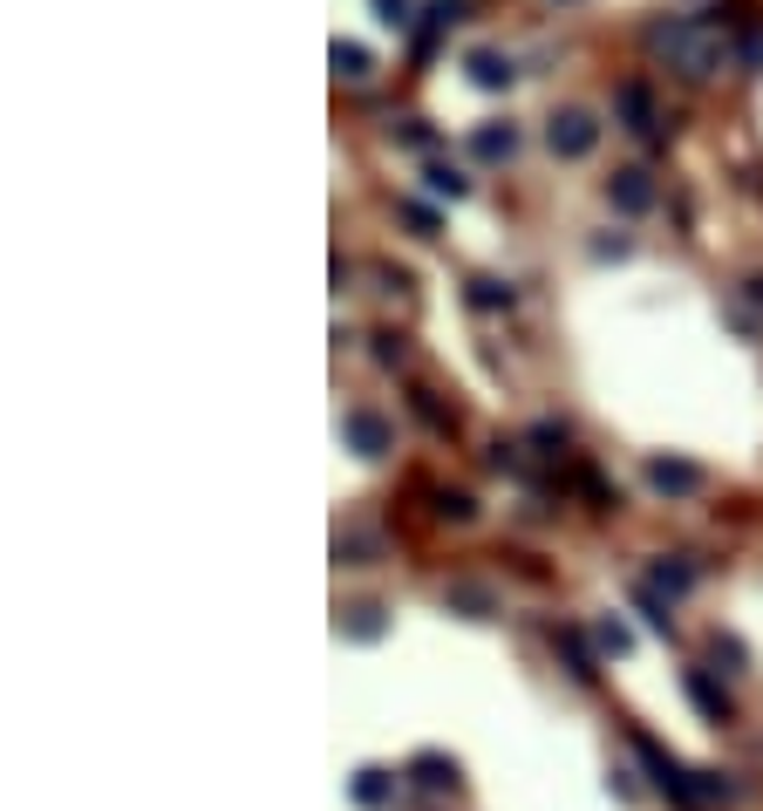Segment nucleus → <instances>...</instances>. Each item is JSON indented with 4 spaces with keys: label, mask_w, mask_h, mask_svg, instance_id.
I'll list each match as a JSON object with an SVG mask.
<instances>
[{
    "label": "nucleus",
    "mask_w": 763,
    "mask_h": 811,
    "mask_svg": "<svg viewBox=\"0 0 763 811\" xmlns=\"http://www.w3.org/2000/svg\"><path fill=\"white\" fill-rule=\"evenodd\" d=\"M648 49L675 75H689V83H709V75L730 62V49H722V21H655L648 28Z\"/></svg>",
    "instance_id": "f257e3e1"
},
{
    "label": "nucleus",
    "mask_w": 763,
    "mask_h": 811,
    "mask_svg": "<svg viewBox=\"0 0 763 811\" xmlns=\"http://www.w3.org/2000/svg\"><path fill=\"white\" fill-rule=\"evenodd\" d=\"M545 144H552V157H593V144H600V124L586 109H559L552 124H545Z\"/></svg>",
    "instance_id": "f03ea898"
},
{
    "label": "nucleus",
    "mask_w": 763,
    "mask_h": 811,
    "mask_svg": "<svg viewBox=\"0 0 763 811\" xmlns=\"http://www.w3.org/2000/svg\"><path fill=\"white\" fill-rule=\"evenodd\" d=\"M614 116H621V130H634V137H661V116H655V96H648V83H621L614 89Z\"/></svg>",
    "instance_id": "7ed1b4c3"
},
{
    "label": "nucleus",
    "mask_w": 763,
    "mask_h": 811,
    "mask_svg": "<svg viewBox=\"0 0 763 811\" xmlns=\"http://www.w3.org/2000/svg\"><path fill=\"white\" fill-rule=\"evenodd\" d=\"M607 206H614V212H627V219H634V212H648V206H655V178L640 171V165L614 171V178H607Z\"/></svg>",
    "instance_id": "20e7f679"
},
{
    "label": "nucleus",
    "mask_w": 763,
    "mask_h": 811,
    "mask_svg": "<svg viewBox=\"0 0 763 811\" xmlns=\"http://www.w3.org/2000/svg\"><path fill=\"white\" fill-rule=\"evenodd\" d=\"M648 484L661 498H696L702 492V464H689V457H655L648 464Z\"/></svg>",
    "instance_id": "39448f33"
},
{
    "label": "nucleus",
    "mask_w": 763,
    "mask_h": 811,
    "mask_svg": "<svg viewBox=\"0 0 763 811\" xmlns=\"http://www.w3.org/2000/svg\"><path fill=\"white\" fill-rule=\"evenodd\" d=\"M464 14H470V0H430L423 21H416V62H430V49L444 42V28H451V21H464Z\"/></svg>",
    "instance_id": "423d86ee"
},
{
    "label": "nucleus",
    "mask_w": 763,
    "mask_h": 811,
    "mask_svg": "<svg viewBox=\"0 0 763 811\" xmlns=\"http://www.w3.org/2000/svg\"><path fill=\"white\" fill-rule=\"evenodd\" d=\"M634 750H640V763H648V770H655V784H661L668 798H681V804H696V784H689V770H681L675 757H661V750H655L648 737H634Z\"/></svg>",
    "instance_id": "0eeeda50"
},
{
    "label": "nucleus",
    "mask_w": 763,
    "mask_h": 811,
    "mask_svg": "<svg viewBox=\"0 0 763 811\" xmlns=\"http://www.w3.org/2000/svg\"><path fill=\"white\" fill-rule=\"evenodd\" d=\"M470 157H485V165H511V157H518V124H477L470 130Z\"/></svg>",
    "instance_id": "6e6552de"
},
{
    "label": "nucleus",
    "mask_w": 763,
    "mask_h": 811,
    "mask_svg": "<svg viewBox=\"0 0 763 811\" xmlns=\"http://www.w3.org/2000/svg\"><path fill=\"white\" fill-rule=\"evenodd\" d=\"M464 75H470L477 89H511L518 69H511V55H498V49H470V55H464Z\"/></svg>",
    "instance_id": "1a4fd4ad"
},
{
    "label": "nucleus",
    "mask_w": 763,
    "mask_h": 811,
    "mask_svg": "<svg viewBox=\"0 0 763 811\" xmlns=\"http://www.w3.org/2000/svg\"><path fill=\"white\" fill-rule=\"evenodd\" d=\"M341 430H348V443H354L361 457H382V451H389V423H382L375 410H348Z\"/></svg>",
    "instance_id": "9d476101"
},
{
    "label": "nucleus",
    "mask_w": 763,
    "mask_h": 811,
    "mask_svg": "<svg viewBox=\"0 0 763 811\" xmlns=\"http://www.w3.org/2000/svg\"><path fill=\"white\" fill-rule=\"evenodd\" d=\"M410 778H416V791L444 798V791H457V763H451V757H436V750H423V757L410 763Z\"/></svg>",
    "instance_id": "9b49d317"
},
{
    "label": "nucleus",
    "mask_w": 763,
    "mask_h": 811,
    "mask_svg": "<svg viewBox=\"0 0 763 811\" xmlns=\"http://www.w3.org/2000/svg\"><path fill=\"white\" fill-rule=\"evenodd\" d=\"M681 688H689V703H696L709 723H730V696L709 682V668H689V675H681Z\"/></svg>",
    "instance_id": "f8f14e48"
},
{
    "label": "nucleus",
    "mask_w": 763,
    "mask_h": 811,
    "mask_svg": "<svg viewBox=\"0 0 763 811\" xmlns=\"http://www.w3.org/2000/svg\"><path fill=\"white\" fill-rule=\"evenodd\" d=\"M648 587H655V593H668V600H681V593L696 587V566H689V559H655Z\"/></svg>",
    "instance_id": "ddd939ff"
},
{
    "label": "nucleus",
    "mask_w": 763,
    "mask_h": 811,
    "mask_svg": "<svg viewBox=\"0 0 763 811\" xmlns=\"http://www.w3.org/2000/svg\"><path fill=\"white\" fill-rule=\"evenodd\" d=\"M328 62H335V75H341V83H361V75L375 69L361 42H335V49H328Z\"/></svg>",
    "instance_id": "4468645a"
},
{
    "label": "nucleus",
    "mask_w": 763,
    "mask_h": 811,
    "mask_svg": "<svg viewBox=\"0 0 763 811\" xmlns=\"http://www.w3.org/2000/svg\"><path fill=\"white\" fill-rule=\"evenodd\" d=\"M511 301H518V294L505 287V280H470V307H477V314H505Z\"/></svg>",
    "instance_id": "2eb2a0df"
},
{
    "label": "nucleus",
    "mask_w": 763,
    "mask_h": 811,
    "mask_svg": "<svg viewBox=\"0 0 763 811\" xmlns=\"http://www.w3.org/2000/svg\"><path fill=\"white\" fill-rule=\"evenodd\" d=\"M382 628H389V621H382V607H348V621H341V634H348V641H382Z\"/></svg>",
    "instance_id": "dca6fc26"
},
{
    "label": "nucleus",
    "mask_w": 763,
    "mask_h": 811,
    "mask_svg": "<svg viewBox=\"0 0 763 811\" xmlns=\"http://www.w3.org/2000/svg\"><path fill=\"white\" fill-rule=\"evenodd\" d=\"M423 185H430V198H464V191H470V178H464L457 165H430Z\"/></svg>",
    "instance_id": "f3484780"
},
{
    "label": "nucleus",
    "mask_w": 763,
    "mask_h": 811,
    "mask_svg": "<svg viewBox=\"0 0 763 811\" xmlns=\"http://www.w3.org/2000/svg\"><path fill=\"white\" fill-rule=\"evenodd\" d=\"M410 410H416L430 430H457V417H451V410H444V402H436L430 389H410Z\"/></svg>",
    "instance_id": "a211bd4d"
},
{
    "label": "nucleus",
    "mask_w": 763,
    "mask_h": 811,
    "mask_svg": "<svg viewBox=\"0 0 763 811\" xmlns=\"http://www.w3.org/2000/svg\"><path fill=\"white\" fill-rule=\"evenodd\" d=\"M375 21L382 28H416V0H375Z\"/></svg>",
    "instance_id": "6ab92c4d"
},
{
    "label": "nucleus",
    "mask_w": 763,
    "mask_h": 811,
    "mask_svg": "<svg viewBox=\"0 0 763 811\" xmlns=\"http://www.w3.org/2000/svg\"><path fill=\"white\" fill-rule=\"evenodd\" d=\"M593 641H600V655H627V647H634V634H627L621 621H600V628H593Z\"/></svg>",
    "instance_id": "aec40b11"
},
{
    "label": "nucleus",
    "mask_w": 763,
    "mask_h": 811,
    "mask_svg": "<svg viewBox=\"0 0 763 811\" xmlns=\"http://www.w3.org/2000/svg\"><path fill=\"white\" fill-rule=\"evenodd\" d=\"M389 798V770H361L354 778V804H382Z\"/></svg>",
    "instance_id": "412c9836"
},
{
    "label": "nucleus",
    "mask_w": 763,
    "mask_h": 811,
    "mask_svg": "<svg viewBox=\"0 0 763 811\" xmlns=\"http://www.w3.org/2000/svg\"><path fill=\"white\" fill-rule=\"evenodd\" d=\"M436 512L457 518V525H470V518H477V498H470V492H436Z\"/></svg>",
    "instance_id": "4be33fe9"
},
{
    "label": "nucleus",
    "mask_w": 763,
    "mask_h": 811,
    "mask_svg": "<svg viewBox=\"0 0 763 811\" xmlns=\"http://www.w3.org/2000/svg\"><path fill=\"white\" fill-rule=\"evenodd\" d=\"M736 62H743L750 75L763 69V28H756V21H743V42H736Z\"/></svg>",
    "instance_id": "5701e85b"
},
{
    "label": "nucleus",
    "mask_w": 763,
    "mask_h": 811,
    "mask_svg": "<svg viewBox=\"0 0 763 811\" xmlns=\"http://www.w3.org/2000/svg\"><path fill=\"white\" fill-rule=\"evenodd\" d=\"M369 341H375V361H382V369H403V355H410V348H403V335H389V328H382V335H369Z\"/></svg>",
    "instance_id": "b1692460"
},
{
    "label": "nucleus",
    "mask_w": 763,
    "mask_h": 811,
    "mask_svg": "<svg viewBox=\"0 0 763 811\" xmlns=\"http://www.w3.org/2000/svg\"><path fill=\"white\" fill-rule=\"evenodd\" d=\"M532 443H539V457H559V451H566V423H539Z\"/></svg>",
    "instance_id": "393cba45"
},
{
    "label": "nucleus",
    "mask_w": 763,
    "mask_h": 811,
    "mask_svg": "<svg viewBox=\"0 0 763 811\" xmlns=\"http://www.w3.org/2000/svg\"><path fill=\"white\" fill-rule=\"evenodd\" d=\"M559 641H566V662H573V675L586 682V675H593V655H586V641H580V634H559Z\"/></svg>",
    "instance_id": "a878e982"
},
{
    "label": "nucleus",
    "mask_w": 763,
    "mask_h": 811,
    "mask_svg": "<svg viewBox=\"0 0 763 811\" xmlns=\"http://www.w3.org/2000/svg\"><path fill=\"white\" fill-rule=\"evenodd\" d=\"M709 655H716V662H730V668H743V641H730V634H716V641H709Z\"/></svg>",
    "instance_id": "bb28decb"
},
{
    "label": "nucleus",
    "mask_w": 763,
    "mask_h": 811,
    "mask_svg": "<svg viewBox=\"0 0 763 811\" xmlns=\"http://www.w3.org/2000/svg\"><path fill=\"white\" fill-rule=\"evenodd\" d=\"M627 246H634V239H621V232L614 239H593V260H627Z\"/></svg>",
    "instance_id": "cd10ccee"
},
{
    "label": "nucleus",
    "mask_w": 763,
    "mask_h": 811,
    "mask_svg": "<svg viewBox=\"0 0 763 811\" xmlns=\"http://www.w3.org/2000/svg\"><path fill=\"white\" fill-rule=\"evenodd\" d=\"M403 212H410V225H416V232H423V239H430V232H436V212H430V206H403Z\"/></svg>",
    "instance_id": "c85d7f7f"
}]
</instances>
